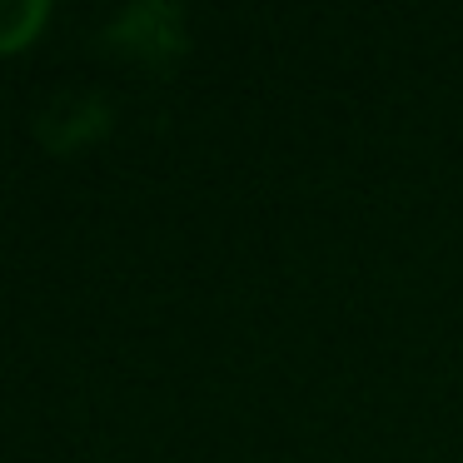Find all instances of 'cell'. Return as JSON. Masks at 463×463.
<instances>
[{"label":"cell","mask_w":463,"mask_h":463,"mask_svg":"<svg viewBox=\"0 0 463 463\" xmlns=\"http://www.w3.org/2000/svg\"><path fill=\"white\" fill-rule=\"evenodd\" d=\"M45 21H51L45 0H0V55L31 45Z\"/></svg>","instance_id":"1"}]
</instances>
